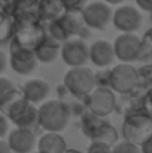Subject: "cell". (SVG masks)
Segmentation results:
<instances>
[{
	"instance_id": "obj_1",
	"label": "cell",
	"mask_w": 152,
	"mask_h": 153,
	"mask_svg": "<svg viewBox=\"0 0 152 153\" xmlns=\"http://www.w3.org/2000/svg\"><path fill=\"white\" fill-rule=\"evenodd\" d=\"M40 129L46 132H61L67 128L72 113L64 100H46L37 107Z\"/></svg>"
},
{
	"instance_id": "obj_2",
	"label": "cell",
	"mask_w": 152,
	"mask_h": 153,
	"mask_svg": "<svg viewBox=\"0 0 152 153\" xmlns=\"http://www.w3.org/2000/svg\"><path fill=\"white\" fill-rule=\"evenodd\" d=\"M152 135V116L146 110L131 111L124 116L122 137L124 141L140 146Z\"/></svg>"
},
{
	"instance_id": "obj_3",
	"label": "cell",
	"mask_w": 152,
	"mask_h": 153,
	"mask_svg": "<svg viewBox=\"0 0 152 153\" xmlns=\"http://www.w3.org/2000/svg\"><path fill=\"white\" fill-rule=\"evenodd\" d=\"M63 86L67 91V94L72 95L73 98L84 100L96 88V85H94V71L91 68H88L87 65L85 67L69 68V71L64 74Z\"/></svg>"
},
{
	"instance_id": "obj_4",
	"label": "cell",
	"mask_w": 152,
	"mask_h": 153,
	"mask_svg": "<svg viewBox=\"0 0 152 153\" xmlns=\"http://www.w3.org/2000/svg\"><path fill=\"white\" fill-rule=\"evenodd\" d=\"M115 94L127 95L139 88L137 68L127 62H119L110 68V86Z\"/></svg>"
},
{
	"instance_id": "obj_5",
	"label": "cell",
	"mask_w": 152,
	"mask_h": 153,
	"mask_svg": "<svg viewBox=\"0 0 152 153\" xmlns=\"http://www.w3.org/2000/svg\"><path fill=\"white\" fill-rule=\"evenodd\" d=\"M43 36H45V27L40 21L15 24V33H13V37L10 39L9 45L33 51L40 43Z\"/></svg>"
},
{
	"instance_id": "obj_6",
	"label": "cell",
	"mask_w": 152,
	"mask_h": 153,
	"mask_svg": "<svg viewBox=\"0 0 152 153\" xmlns=\"http://www.w3.org/2000/svg\"><path fill=\"white\" fill-rule=\"evenodd\" d=\"M85 108L99 117H107L115 111L116 95L110 88H94L88 97L84 98Z\"/></svg>"
},
{
	"instance_id": "obj_7",
	"label": "cell",
	"mask_w": 152,
	"mask_h": 153,
	"mask_svg": "<svg viewBox=\"0 0 152 153\" xmlns=\"http://www.w3.org/2000/svg\"><path fill=\"white\" fill-rule=\"evenodd\" d=\"M60 56L69 68L85 67L90 62V46L82 37H72L61 45Z\"/></svg>"
},
{
	"instance_id": "obj_8",
	"label": "cell",
	"mask_w": 152,
	"mask_h": 153,
	"mask_svg": "<svg viewBox=\"0 0 152 153\" xmlns=\"http://www.w3.org/2000/svg\"><path fill=\"white\" fill-rule=\"evenodd\" d=\"M112 9L104 1H90L82 7V16L85 27L103 31L112 21Z\"/></svg>"
},
{
	"instance_id": "obj_9",
	"label": "cell",
	"mask_w": 152,
	"mask_h": 153,
	"mask_svg": "<svg viewBox=\"0 0 152 153\" xmlns=\"http://www.w3.org/2000/svg\"><path fill=\"white\" fill-rule=\"evenodd\" d=\"M112 22L115 25L116 30H119L121 33H130V34H136L137 30H140L142 22H143V16L140 13L139 9H136L134 6H119L113 13H112Z\"/></svg>"
},
{
	"instance_id": "obj_10",
	"label": "cell",
	"mask_w": 152,
	"mask_h": 153,
	"mask_svg": "<svg viewBox=\"0 0 152 153\" xmlns=\"http://www.w3.org/2000/svg\"><path fill=\"white\" fill-rule=\"evenodd\" d=\"M115 59L121 62H133L137 61L139 56V48H140V37L137 34L130 33H121L112 43Z\"/></svg>"
},
{
	"instance_id": "obj_11",
	"label": "cell",
	"mask_w": 152,
	"mask_h": 153,
	"mask_svg": "<svg viewBox=\"0 0 152 153\" xmlns=\"http://www.w3.org/2000/svg\"><path fill=\"white\" fill-rule=\"evenodd\" d=\"M10 55L7 58V62L10 64V68L21 76H30L37 68V59L34 56V52L30 49H22L13 45H9Z\"/></svg>"
},
{
	"instance_id": "obj_12",
	"label": "cell",
	"mask_w": 152,
	"mask_h": 153,
	"mask_svg": "<svg viewBox=\"0 0 152 153\" xmlns=\"http://www.w3.org/2000/svg\"><path fill=\"white\" fill-rule=\"evenodd\" d=\"M37 6L39 0H12L6 4V13L15 24L37 22Z\"/></svg>"
},
{
	"instance_id": "obj_13",
	"label": "cell",
	"mask_w": 152,
	"mask_h": 153,
	"mask_svg": "<svg viewBox=\"0 0 152 153\" xmlns=\"http://www.w3.org/2000/svg\"><path fill=\"white\" fill-rule=\"evenodd\" d=\"M6 143L12 153H33L36 149V134L27 129L15 128L7 132Z\"/></svg>"
},
{
	"instance_id": "obj_14",
	"label": "cell",
	"mask_w": 152,
	"mask_h": 153,
	"mask_svg": "<svg viewBox=\"0 0 152 153\" xmlns=\"http://www.w3.org/2000/svg\"><path fill=\"white\" fill-rule=\"evenodd\" d=\"M28 104H30V102L24 98L22 92L15 88V89L9 91V92L3 97V100L0 101V113H1L7 120L12 122V120H15V119L22 113V110H24Z\"/></svg>"
},
{
	"instance_id": "obj_15",
	"label": "cell",
	"mask_w": 152,
	"mask_h": 153,
	"mask_svg": "<svg viewBox=\"0 0 152 153\" xmlns=\"http://www.w3.org/2000/svg\"><path fill=\"white\" fill-rule=\"evenodd\" d=\"M21 92H22L24 98L30 104L37 105V104H42L43 101H46V98L49 97L51 86L43 79H30L22 85Z\"/></svg>"
},
{
	"instance_id": "obj_16",
	"label": "cell",
	"mask_w": 152,
	"mask_h": 153,
	"mask_svg": "<svg viewBox=\"0 0 152 153\" xmlns=\"http://www.w3.org/2000/svg\"><path fill=\"white\" fill-rule=\"evenodd\" d=\"M115 61L113 46L107 40H96L90 45V62H93L99 68H107Z\"/></svg>"
},
{
	"instance_id": "obj_17",
	"label": "cell",
	"mask_w": 152,
	"mask_h": 153,
	"mask_svg": "<svg viewBox=\"0 0 152 153\" xmlns=\"http://www.w3.org/2000/svg\"><path fill=\"white\" fill-rule=\"evenodd\" d=\"M57 22L61 25V28L64 30V33L67 34L69 39L75 37V36H82L84 30H85V22H84V16H82V9H70L66 10L58 19Z\"/></svg>"
},
{
	"instance_id": "obj_18",
	"label": "cell",
	"mask_w": 152,
	"mask_h": 153,
	"mask_svg": "<svg viewBox=\"0 0 152 153\" xmlns=\"http://www.w3.org/2000/svg\"><path fill=\"white\" fill-rule=\"evenodd\" d=\"M60 49H61V43L55 42L52 37H49V36L45 33L43 39H42L40 43L33 49V52H34V56H36L37 62L52 64V62L60 56Z\"/></svg>"
},
{
	"instance_id": "obj_19",
	"label": "cell",
	"mask_w": 152,
	"mask_h": 153,
	"mask_svg": "<svg viewBox=\"0 0 152 153\" xmlns=\"http://www.w3.org/2000/svg\"><path fill=\"white\" fill-rule=\"evenodd\" d=\"M36 149L37 153H64L67 150V143L58 132H45L39 137Z\"/></svg>"
},
{
	"instance_id": "obj_20",
	"label": "cell",
	"mask_w": 152,
	"mask_h": 153,
	"mask_svg": "<svg viewBox=\"0 0 152 153\" xmlns=\"http://www.w3.org/2000/svg\"><path fill=\"white\" fill-rule=\"evenodd\" d=\"M66 12L61 0H39L37 6V16L42 24H48L57 21Z\"/></svg>"
},
{
	"instance_id": "obj_21",
	"label": "cell",
	"mask_w": 152,
	"mask_h": 153,
	"mask_svg": "<svg viewBox=\"0 0 152 153\" xmlns=\"http://www.w3.org/2000/svg\"><path fill=\"white\" fill-rule=\"evenodd\" d=\"M12 123L15 125V128L27 129V131H31V132L36 134V132L40 129L37 107L33 105V104H28V105L22 110V113H21L15 120H12Z\"/></svg>"
},
{
	"instance_id": "obj_22",
	"label": "cell",
	"mask_w": 152,
	"mask_h": 153,
	"mask_svg": "<svg viewBox=\"0 0 152 153\" xmlns=\"http://www.w3.org/2000/svg\"><path fill=\"white\" fill-rule=\"evenodd\" d=\"M91 141L101 143V144H106V146H109V147H113V146L118 143V131H116V128H115L110 122H107V120L104 119L103 123L99 126V129H97V131L94 132V135L91 137Z\"/></svg>"
},
{
	"instance_id": "obj_23",
	"label": "cell",
	"mask_w": 152,
	"mask_h": 153,
	"mask_svg": "<svg viewBox=\"0 0 152 153\" xmlns=\"http://www.w3.org/2000/svg\"><path fill=\"white\" fill-rule=\"evenodd\" d=\"M103 120H104L103 117L96 116L94 113H91V111H88V110H84L82 114L79 116V125H81L82 134H84L87 138L91 140V137H93L94 132L99 129V126L103 123Z\"/></svg>"
},
{
	"instance_id": "obj_24",
	"label": "cell",
	"mask_w": 152,
	"mask_h": 153,
	"mask_svg": "<svg viewBox=\"0 0 152 153\" xmlns=\"http://www.w3.org/2000/svg\"><path fill=\"white\" fill-rule=\"evenodd\" d=\"M15 22L7 13L0 15V43H7L13 37Z\"/></svg>"
},
{
	"instance_id": "obj_25",
	"label": "cell",
	"mask_w": 152,
	"mask_h": 153,
	"mask_svg": "<svg viewBox=\"0 0 152 153\" xmlns=\"http://www.w3.org/2000/svg\"><path fill=\"white\" fill-rule=\"evenodd\" d=\"M137 74H139V86H145L146 89L152 86V64L143 65L140 68H137Z\"/></svg>"
},
{
	"instance_id": "obj_26",
	"label": "cell",
	"mask_w": 152,
	"mask_h": 153,
	"mask_svg": "<svg viewBox=\"0 0 152 153\" xmlns=\"http://www.w3.org/2000/svg\"><path fill=\"white\" fill-rule=\"evenodd\" d=\"M96 88H109L110 86V68H101L94 73Z\"/></svg>"
},
{
	"instance_id": "obj_27",
	"label": "cell",
	"mask_w": 152,
	"mask_h": 153,
	"mask_svg": "<svg viewBox=\"0 0 152 153\" xmlns=\"http://www.w3.org/2000/svg\"><path fill=\"white\" fill-rule=\"evenodd\" d=\"M112 153H142L140 147L136 144H131L128 141H118L113 147H112Z\"/></svg>"
},
{
	"instance_id": "obj_28",
	"label": "cell",
	"mask_w": 152,
	"mask_h": 153,
	"mask_svg": "<svg viewBox=\"0 0 152 153\" xmlns=\"http://www.w3.org/2000/svg\"><path fill=\"white\" fill-rule=\"evenodd\" d=\"M12 89H15L13 82H12L10 79H7V77L0 76V101H1L3 97H4L9 91H12Z\"/></svg>"
},
{
	"instance_id": "obj_29",
	"label": "cell",
	"mask_w": 152,
	"mask_h": 153,
	"mask_svg": "<svg viewBox=\"0 0 152 153\" xmlns=\"http://www.w3.org/2000/svg\"><path fill=\"white\" fill-rule=\"evenodd\" d=\"M87 153H112V147H109L106 144H101V143L91 141V144L87 149Z\"/></svg>"
},
{
	"instance_id": "obj_30",
	"label": "cell",
	"mask_w": 152,
	"mask_h": 153,
	"mask_svg": "<svg viewBox=\"0 0 152 153\" xmlns=\"http://www.w3.org/2000/svg\"><path fill=\"white\" fill-rule=\"evenodd\" d=\"M87 0H61L63 6L66 10H70V9H82L87 3Z\"/></svg>"
},
{
	"instance_id": "obj_31",
	"label": "cell",
	"mask_w": 152,
	"mask_h": 153,
	"mask_svg": "<svg viewBox=\"0 0 152 153\" xmlns=\"http://www.w3.org/2000/svg\"><path fill=\"white\" fill-rule=\"evenodd\" d=\"M9 132V120L0 113V140H3Z\"/></svg>"
},
{
	"instance_id": "obj_32",
	"label": "cell",
	"mask_w": 152,
	"mask_h": 153,
	"mask_svg": "<svg viewBox=\"0 0 152 153\" xmlns=\"http://www.w3.org/2000/svg\"><path fill=\"white\" fill-rule=\"evenodd\" d=\"M137 6L142 9V10H146V12H152V0H136Z\"/></svg>"
},
{
	"instance_id": "obj_33",
	"label": "cell",
	"mask_w": 152,
	"mask_h": 153,
	"mask_svg": "<svg viewBox=\"0 0 152 153\" xmlns=\"http://www.w3.org/2000/svg\"><path fill=\"white\" fill-rule=\"evenodd\" d=\"M6 67H7V55H6V52L0 49V76L6 70Z\"/></svg>"
},
{
	"instance_id": "obj_34",
	"label": "cell",
	"mask_w": 152,
	"mask_h": 153,
	"mask_svg": "<svg viewBox=\"0 0 152 153\" xmlns=\"http://www.w3.org/2000/svg\"><path fill=\"white\" fill-rule=\"evenodd\" d=\"M139 147H140V152L142 153H152V135L143 144H140Z\"/></svg>"
},
{
	"instance_id": "obj_35",
	"label": "cell",
	"mask_w": 152,
	"mask_h": 153,
	"mask_svg": "<svg viewBox=\"0 0 152 153\" xmlns=\"http://www.w3.org/2000/svg\"><path fill=\"white\" fill-rule=\"evenodd\" d=\"M140 40H142V43H145L146 46L152 48V27L143 34V37H140Z\"/></svg>"
},
{
	"instance_id": "obj_36",
	"label": "cell",
	"mask_w": 152,
	"mask_h": 153,
	"mask_svg": "<svg viewBox=\"0 0 152 153\" xmlns=\"http://www.w3.org/2000/svg\"><path fill=\"white\" fill-rule=\"evenodd\" d=\"M145 107L152 108V86L148 88L146 92H145Z\"/></svg>"
},
{
	"instance_id": "obj_37",
	"label": "cell",
	"mask_w": 152,
	"mask_h": 153,
	"mask_svg": "<svg viewBox=\"0 0 152 153\" xmlns=\"http://www.w3.org/2000/svg\"><path fill=\"white\" fill-rule=\"evenodd\" d=\"M0 153H12L7 143H6V140H0Z\"/></svg>"
},
{
	"instance_id": "obj_38",
	"label": "cell",
	"mask_w": 152,
	"mask_h": 153,
	"mask_svg": "<svg viewBox=\"0 0 152 153\" xmlns=\"http://www.w3.org/2000/svg\"><path fill=\"white\" fill-rule=\"evenodd\" d=\"M101 1H104L106 4H121L124 0H101Z\"/></svg>"
},
{
	"instance_id": "obj_39",
	"label": "cell",
	"mask_w": 152,
	"mask_h": 153,
	"mask_svg": "<svg viewBox=\"0 0 152 153\" xmlns=\"http://www.w3.org/2000/svg\"><path fill=\"white\" fill-rule=\"evenodd\" d=\"M3 13H6V4L0 0V15H3Z\"/></svg>"
},
{
	"instance_id": "obj_40",
	"label": "cell",
	"mask_w": 152,
	"mask_h": 153,
	"mask_svg": "<svg viewBox=\"0 0 152 153\" xmlns=\"http://www.w3.org/2000/svg\"><path fill=\"white\" fill-rule=\"evenodd\" d=\"M64 153H82V152H79V150H76V149H67Z\"/></svg>"
},
{
	"instance_id": "obj_41",
	"label": "cell",
	"mask_w": 152,
	"mask_h": 153,
	"mask_svg": "<svg viewBox=\"0 0 152 153\" xmlns=\"http://www.w3.org/2000/svg\"><path fill=\"white\" fill-rule=\"evenodd\" d=\"M1 1H3V3H4V4H7V3H10V1H12V0H1Z\"/></svg>"
},
{
	"instance_id": "obj_42",
	"label": "cell",
	"mask_w": 152,
	"mask_h": 153,
	"mask_svg": "<svg viewBox=\"0 0 152 153\" xmlns=\"http://www.w3.org/2000/svg\"><path fill=\"white\" fill-rule=\"evenodd\" d=\"M149 13H151V21H152V12H149Z\"/></svg>"
},
{
	"instance_id": "obj_43",
	"label": "cell",
	"mask_w": 152,
	"mask_h": 153,
	"mask_svg": "<svg viewBox=\"0 0 152 153\" xmlns=\"http://www.w3.org/2000/svg\"><path fill=\"white\" fill-rule=\"evenodd\" d=\"M36 153H37V152H36Z\"/></svg>"
}]
</instances>
